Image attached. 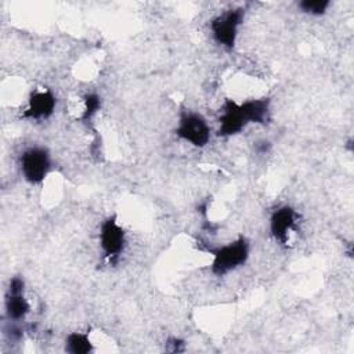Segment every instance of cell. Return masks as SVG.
I'll return each mask as SVG.
<instances>
[{
    "label": "cell",
    "instance_id": "obj_1",
    "mask_svg": "<svg viewBox=\"0 0 354 354\" xmlns=\"http://www.w3.org/2000/svg\"><path fill=\"white\" fill-rule=\"evenodd\" d=\"M249 256V245L245 238H239L228 245H224L213 252L212 271L216 275H225L227 272L242 266Z\"/></svg>",
    "mask_w": 354,
    "mask_h": 354
},
{
    "label": "cell",
    "instance_id": "obj_2",
    "mask_svg": "<svg viewBox=\"0 0 354 354\" xmlns=\"http://www.w3.org/2000/svg\"><path fill=\"white\" fill-rule=\"evenodd\" d=\"M51 167L50 156L44 148L33 147L26 149L21 156V171L26 181L32 184L41 183Z\"/></svg>",
    "mask_w": 354,
    "mask_h": 354
},
{
    "label": "cell",
    "instance_id": "obj_3",
    "mask_svg": "<svg viewBox=\"0 0 354 354\" xmlns=\"http://www.w3.org/2000/svg\"><path fill=\"white\" fill-rule=\"evenodd\" d=\"M242 10H230L216 17L210 24L214 40L227 48H232L236 40L238 28L242 22Z\"/></svg>",
    "mask_w": 354,
    "mask_h": 354
},
{
    "label": "cell",
    "instance_id": "obj_4",
    "mask_svg": "<svg viewBox=\"0 0 354 354\" xmlns=\"http://www.w3.org/2000/svg\"><path fill=\"white\" fill-rule=\"evenodd\" d=\"M177 136L195 147H205L210 140V129L201 115L188 112L180 118Z\"/></svg>",
    "mask_w": 354,
    "mask_h": 354
},
{
    "label": "cell",
    "instance_id": "obj_5",
    "mask_svg": "<svg viewBox=\"0 0 354 354\" xmlns=\"http://www.w3.org/2000/svg\"><path fill=\"white\" fill-rule=\"evenodd\" d=\"M126 235L123 228L116 223L113 217L106 218L101 225L100 245L104 254L109 259H116L124 248Z\"/></svg>",
    "mask_w": 354,
    "mask_h": 354
},
{
    "label": "cell",
    "instance_id": "obj_6",
    "mask_svg": "<svg viewBox=\"0 0 354 354\" xmlns=\"http://www.w3.org/2000/svg\"><path fill=\"white\" fill-rule=\"evenodd\" d=\"M218 122H220V129H218L220 136L236 134L248 124L241 105L232 100L225 101Z\"/></svg>",
    "mask_w": 354,
    "mask_h": 354
},
{
    "label": "cell",
    "instance_id": "obj_7",
    "mask_svg": "<svg viewBox=\"0 0 354 354\" xmlns=\"http://www.w3.org/2000/svg\"><path fill=\"white\" fill-rule=\"evenodd\" d=\"M55 108V97L51 91H36L29 97L28 108L24 112V118L40 120L48 118Z\"/></svg>",
    "mask_w": 354,
    "mask_h": 354
},
{
    "label": "cell",
    "instance_id": "obj_8",
    "mask_svg": "<svg viewBox=\"0 0 354 354\" xmlns=\"http://www.w3.org/2000/svg\"><path fill=\"white\" fill-rule=\"evenodd\" d=\"M297 220L296 212L289 206H282L275 210L270 220V230L275 239L281 242H286L290 231L295 228Z\"/></svg>",
    "mask_w": 354,
    "mask_h": 354
},
{
    "label": "cell",
    "instance_id": "obj_9",
    "mask_svg": "<svg viewBox=\"0 0 354 354\" xmlns=\"http://www.w3.org/2000/svg\"><path fill=\"white\" fill-rule=\"evenodd\" d=\"M270 101L267 98H257V100H248L241 104L243 116L248 123H266L268 118V108Z\"/></svg>",
    "mask_w": 354,
    "mask_h": 354
},
{
    "label": "cell",
    "instance_id": "obj_10",
    "mask_svg": "<svg viewBox=\"0 0 354 354\" xmlns=\"http://www.w3.org/2000/svg\"><path fill=\"white\" fill-rule=\"evenodd\" d=\"M22 293L24 292H8L6 299V313L10 319H22L29 313V303Z\"/></svg>",
    "mask_w": 354,
    "mask_h": 354
},
{
    "label": "cell",
    "instance_id": "obj_11",
    "mask_svg": "<svg viewBox=\"0 0 354 354\" xmlns=\"http://www.w3.org/2000/svg\"><path fill=\"white\" fill-rule=\"evenodd\" d=\"M91 343L87 335L80 332H73L66 337V350L73 354H86L91 351Z\"/></svg>",
    "mask_w": 354,
    "mask_h": 354
},
{
    "label": "cell",
    "instance_id": "obj_12",
    "mask_svg": "<svg viewBox=\"0 0 354 354\" xmlns=\"http://www.w3.org/2000/svg\"><path fill=\"white\" fill-rule=\"evenodd\" d=\"M329 1L328 0H304L299 4L300 10L311 14V15H321L326 11V8L329 7Z\"/></svg>",
    "mask_w": 354,
    "mask_h": 354
},
{
    "label": "cell",
    "instance_id": "obj_13",
    "mask_svg": "<svg viewBox=\"0 0 354 354\" xmlns=\"http://www.w3.org/2000/svg\"><path fill=\"white\" fill-rule=\"evenodd\" d=\"M100 98L95 94H87L84 97V111L82 118L83 119H90L98 109H100Z\"/></svg>",
    "mask_w": 354,
    "mask_h": 354
}]
</instances>
